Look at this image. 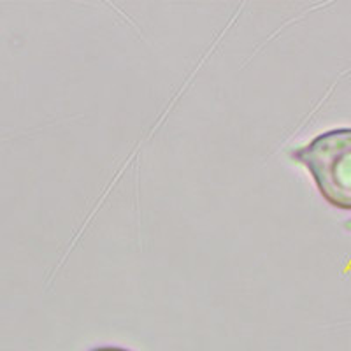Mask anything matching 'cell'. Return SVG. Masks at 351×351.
<instances>
[{
    "label": "cell",
    "instance_id": "7a4b0ae2",
    "mask_svg": "<svg viewBox=\"0 0 351 351\" xmlns=\"http://www.w3.org/2000/svg\"><path fill=\"white\" fill-rule=\"evenodd\" d=\"M92 351H130V350H125V348L108 346V348H97V350H92Z\"/></svg>",
    "mask_w": 351,
    "mask_h": 351
},
{
    "label": "cell",
    "instance_id": "3957f363",
    "mask_svg": "<svg viewBox=\"0 0 351 351\" xmlns=\"http://www.w3.org/2000/svg\"><path fill=\"white\" fill-rule=\"evenodd\" d=\"M346 227H348V228H351V221H348V223H346Z\"/></svg>",
    "mask_w": 351,
    "mask_h": 351
},
{
    "label": "cell",
    "instance_id": "6da1fadb",
    "mask_svg": "<svg viewBox=\"0 0 351 351\" xmlns=\"http://www.w3.org/2000/svg\"><path fill=\"white\" fill-rule=\"evenodd\" d=\"M291 156L311 172L328 204L351 209V128L324 132Z\"/></svg>",
    "mask_w": 351,
    "mask_h": 351
}]
</instances>
